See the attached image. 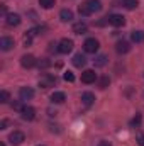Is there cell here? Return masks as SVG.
I'll use <instances>...</instances> for the list:
<instances>
[{
    "label": "cell",
    "mask_w": 144,
    "mask_h": 146,
    "mask_svg": "<svg viewBox=\"0 0 144 146\" xmlns=\"http://www.w3.org/2000/svg\"><path fill=\"white\" fill-rule=\"evenodd\" d=\"M56 83V76H53V75H44L41 80H39V87L41 88H49V87H53Z\"/></svg>",
    "instance_id": "obj_7"
},
{
    "label": "cell",
    "mask_w": 144,
    "mask_h": 146,
    "mask_svg": "<svg viewBox=\"0 0 144 146\" xmlns=\"http://www.w3.org/2000/svg\"><path fill=\"white\" fill-rule=\"evenodd\" d=\"M20 115H22V119H26V121H32V119L36 117V109L31 107V106H24L22 110H20Z\"/></svg>",
    "instance_id": "obj_8"
},
{
    "label": "cell",
    "mask_w": 144,
    "mask_h": 146,
    "mask_svg": "<svg viewBox=\"0 0 144 146\" xmlns=\"http://www.w3.org/2000/svg\"><path fill=\"white\" fill-rule=\"evenodd\" d=\"M136 141L139 146H144V133H136Z\"/></svg>",
    "instance_id": "obj_25"
},
{
    "label": "cell",
    "mask_w": 144,
    "mask_h": 146,
    "mask_svg": "<svg viewBox=\"0 0 144 146\" xmlns=\"http://www.w3.org/2000/svg\"><path fill=\"white\" fill-rule=\"evenodd\" d=\"M19 97H20V100H31L34 97V90L31 87H22L19 90Z\"/></svg>",
    "instance_id": "obj_11"
},
{
    "label": "cell",
    "mask_w": 144,
    "mask_h": 146,
    "mask_svg": "<svg viewBox=\"0 0 144 146\" xmlns=\"http://www.w3.org/2000/svg\"><path fill=\"white\" fill-rule=\"evenodd\" d=\"M95 80H97V73L93 72V70H85V72L81 73V82L83 83L88 85V83H93Z\"/></svg>",
    "instance_id": "obj_10"
},
{
    "label": "cell",
    "mask_w": 144,
    "mask_h": 146,
    "mask_svg": "<svg viewBox=\"0 0 144 146\" xmlns=\"http://www.w3.org/2000/svg\"><path fill=\"white\" fill-rule=\"evenodd\" d=\"M97 146H112V145H110L108 141H100V143H98Z\"/></svg>",
    "instance_id": "obj_31"
},
{
    "label": "cell",
    "mask_w": 144,
    "mask_h": 146,
    "mask_svg": "<svg viewBox=\"0 0 144 146\" xmlns=\"http://www.w3.org/2000/svg\"><path fill=\"white\" fill-rule=\"evenodd\" d=\"M0 102H2V104L9 102V92H7V90H2V92H0Z\"/></svg>",
    "instance_id": "obj_24"
},
{
    "label": "cell",
    "mask_w": 144,
    "mask_h": 146,
    "mask_svg": "<svg viewBox=\"0 0 144 146\" xmlns=\"http://www.w3.org/2000/svg\"><path fill=\"white\" fill-rule=\"evenodd\" d=\"M9 141L12 143V145H22L24 141H26V134L24 133H20V131H14V133H10V136H9Z\"/></svg>",
    "instance_id": "obj_5"
},
{
    "label": "cell",
    "mask_w": 144,
    "mask_h": 146,
    "mask_svg": "<svg viewBox=\"0 0 144 146\" xmlns=\"http://www.w3.org/2000/svg\"><path fill=\"white\" fill-rule=\"evenodd\" d=\"M93 63H95V66H105V63H107V56H105V54H98V56L93 60Z\"/></svg>",
    "instance_id": "obj_20"
},
{
    "label": "cell",
    "mask_w": 144,
    "mask_h": 146,
    "mask_svg": "<svg viewBox=\"0 0 144 146\" xmlns=\"http://www.w3.org/2000/svg\"><path fill=\"white\" fill-rule=\"evenodd\" d=\"M115 49H117V53L126 54V53H129V51H131V46H129V42H127V41H119Z\"/></svg>",
    "instance_id": "obj_14"
},
{
    "label": "cell",
    "mask_w": 144,
    "mask_h": 146,
    "mask_svg": "<svg viewBox=\"0 0 144 146\" xmlns=\"http://www.w3.org/2000/svg\"><path fill=\"white\" fill-rule=\"evenodd\" d=\"M73 33L75 34H85L87 33V24L85 22H75L73 24Z\"/></svg>",
    "instance_id": "obj_18"
},
{
    "label": "cell",
    "mask_w": 144,
    "mask_h": 146,
    "mask_svg": "<svg viewBox=\"0 0 144 146\" xmlns=\"http://www.w3.org/2000/svg\"><path fill=\"white\" fill-rule=\"evenodd\" d=\"M14 48V39L9 36H3L2 39H0V49L2 51H10Z\"/></svg>",
    "instance_id": "obj_12"
},
{
    "label": "cell",
    "mask_w": 144,
    "mask_h": 146,
    "mask_svg": "<svg viewBox=\"0 0 144 146\" xmlns=\"http://www.w3.org/2000/svg\"><path fill=\"white\" fill-rule=\"evenodd\" d=\"M108 83H110V78H108V76H102L100 82H98V87H100V88H107Z\"/></svg>",
    "instance_id": "obj_23"
},
{
    "label": "cell",
    "mask_w": 144,
    "mask_h": 146,
    "mask_svg": "<svg viewBox=\"0 0 144 146\" xmlns=\"http://www.w3.org/2000/svg\"><path fill=\"white\" fill-rule=\"evenodd\" d=\"M7 126H9V121H7V119H3V121L0 122V129H7Z\"/></svg>",
    "instance_id": "obj_30"
},
{
    "label": "cell",
    "mask_w": 144,
    "mask_h": 146,
    "mask_svg": "<svg viewBox=\"0 0 144 146\" xmlns=\"http://www.w3.org/2000/svg\"><path fill=\"white\" fill-rule=\"evenodd\" d=\"M37 146H44V145H37Z\"/></svg>",
    "instance_id": "obj_33"
},
{
    "label": "cell",
    "mask_w": 144,
    "mask_h": 146,
    "mask_svg": "<svg viewBox=\"0 0 144 146\" xmlns=\"http://www.w3.org/2000/svg\"><path fill=\"white\" fill-rule=\"evenodd\" d=\"M122 5H124L127 10H132V9H136V7L139 5V2H137V0H124Z\"/></svg>",
    "instance_id": "obj_21"
},
{
    "label": "cell",
    "mask_w": 144,
    "mask_h": 146,
    "mask_svg": "<svg viewBox=\"0 0 144 146\" xmlns=\"http://www.w3.org/2000/svg\"><path fill=\"white\" fill-rule=\"evenodd\" d=\"M98 48H100V42H98L95 37H88V39L83 42V49H85V53H92V54H95V53L98 51Z\"/></svg>",
    "instance_id": "obj_2"
},
{
    "label": "cell",
    "mask_w": 144,
    "mask_h": 146,
    "mask_svg": "<svg viewBox=\"0 0 144 146\" xmlns=\"http://www.w3.org/2000/svg\"><path fill=\"white\" fill-rule=\"evenodd\" d=\"M73 65H75L76 68H83V66L87 65V58H85L81 53H76V54L73 56Z\"/></svg>",
    "instance_id": "obj_13"
},
{
    "label": "cell",
    "mask_w": 144,
    "mask_h": 146,
    "mask_svg": "<svg viewBox=\"0 0 144 146\" xmlns=\"http://www.w3.org/2000/svg\"><path fill=\"white\" fill-rule=\"evenodd\" d=\"M20 65H22V68H34L37 65V61L32 54H24L20 58Z\"/></svg>",
    "instance_id": "obj_6"
},
{
    "label": "cell",
    "mask_w": 144,
    "mask_h": 146,
    "mask_svg": "<svg viewBox=\"0 0 144 146\" xmlns=\"http://www.w3.org/2000/svg\"><path fill=\"white\" fill-rule=\"evenodd\" d=\"M139 124H141V115L137 114V115H136V117H134V119L131 121V126H134V127H137Z\"/></svg>",
    "instance_id": "obj_28"
},
{
    "label": "cell",
    "mask_w": 144,
    "mask_h": 146,
    "mask_svg": "<svg viewBox=\"0 0 144 146\" xmlns=\"http://www.w3.org/2000/svg\"><path fill=\"white\" fill-rule=\"evenodd\" d=\"M73 41L71 39H68V37H65V39H61L59 41V44H58V51L61 53V54H68L70 51L73 49Z\"/></svg>",
    "instance_id": "obj_3"
},
{
    "label": "cell",
    "mask_w": 144,
    "mask_h": 146,
    "mask_svg": "<svg viewBox=\"0 0 144 146\" xmlns=\"http://www.w3.org/2000/svg\"><path fill=\"white\" fill-rule=\"evenodd\" d=\"M51 63H49V60H41V61H37V66L39 68H48Z\"/></svg>",
    "instance_id": "obj_27"
},
{
    "label": "cell",
    "mask_w": 144,
    "mask_h": 146,
    "mask_svg": "<svg viewBox=\"0 0 144 146\" xmlns=\"http://www.w3.org/2000/svg\"><path fill=\"white\" fill-rule=\"evenodd\" d=\"M54 3H56V0H39V5L42 9H51V7H54Z\"/></svg>",
    "instance_id": "obj_22"
},
{
    "label": "cell",
    "mask_w": 144,
    "mask_h": 146,
    "mask_svg": "<svg viewBox=\"0 0 144 146\" xmlns=\"http://www.w3.org/2000/svg\"><path fill=\"white\" fill-rule=\"evenodd\" d=\"M59 19H61L63 22H70V21H73V12L70 9H63V10L59 12Z\"/></svg>",
    "instance_id": "obj_17"
},
{
    "label": "cell",
    "mask_w": 144,
    "mask_h": 146,
    "mask_svg": "<svg viewBox=\"0 0 144 146\" xmlns=\"http://www.w3.org/2000/svg\"><path fill=\"white\" fill-rule=\"evenodd\" d=\"M12 107H14V109H15V110H19V112H20V110H22V107H24V106H20V102H14V104H12Z\"/></svg>",
    "instance_id": "obj_29"
},
{
    "label": "cell",
    "mask_w": 144,
    "mask_h": 146,
    "mask_svg": "<svg viewBox=\"0 0 144 146\" xmlns=\"http://www.w3.org/2000/svg\"><path fill=\"white\" fill-rule=\"evenodd\" d=\"M63 78H65L66 82H70V83H71V82H75V75H73L71 72H65V75H63Z\"/></svg>",
    "instance_id": "obj_26"
},
{
    "label": "cell",
    "mask_w": 144,
    "mask_h": 146,
    "mask_svg": "<svg viewBox=\"0 0 144 146\" xmlns=\"http://www.w3.org/2000/svg\"><path fill=\"white\" fill-rule=\"evenodd\" d=\"M131 39H132L134 42H143V41H144V33H143V31H132Z\"/></svg>",
    "instance_id": "obj_19"
},
{
    "label": "cell",
    "mask_w": 144,
    "mask_h": 146,
    "mask_svg": "<svg viewBox=\"0 0 144 146\" xmlns=\"http://www.w3.org/2000/svg\"><path fill=\"white\" fill-rule=\"evenodd\" d=\"M81 102H83L85 106H92V104L95 102V95H93L92 92H83V94H81Z\"/></svg>",
    "instance_id": "obj_16"
},
{
    "label": "cell",
    "mask_w": 144,
    "mask_h": 146,
    "mask_svg": "<svg viewBox=\"0 0 144 146\" xmlns=\"http://www.w3.org/2000/svg\"><path fill=\"white\" fill-rule=\"evenodd\" d=\"M65 100H66L65 92H54V94L51 95V102H53V104H63Z\"/></svg>",
    "instance_id": "obj_15"
},
{
    "label": "cell",
    "mask_w": 144,
    "mask_h": 146,
    "mask_svg": "<svg viewBox=\"0 0 144 146\" xmlns=\"http://www.w3.org/2000/svg\"><path fill=\"white\" fill-rule=\"evenodd\" d=\"M98 10H102V2L100 0H85L78 9L80 15H83V17H88V15H92Z\"/></svg>",
    "instance_id": "obj_1"
},
{
    "label": "cell",
    "mask_w": 144,
    "mask_h": 146,
    "mask_svg": "<svg viewBox=\"0 0 144 146\" xmlns=\"http://www.w3.org/2000/svg\"><path fill=\"white\" fill-rule=\"evenodd\" d=\"M5 22L9 27H17L20 24V15L19 14H7L5 15Z\"/></svg>",
    "instance_id": "obj_9"
},
{
    "label": "cell",
    "mask_w": 144,
    "mask_h": 146,
    "mask_svg": "<svg viewBox=\"0 0 144 146\" xmlns=\"http://www.w3.org/2000/svg\"><path fill=\"white\" fill-rule=\"evenodd\" d=\"M107 22L110 26H114V27H120V26L126 24V17L120 15V14H112V15L107 17Z\"/></svg>",
    "instance_id": "obj_4"
},
{
    "label": "cell",
    "mask_w": 144,
    "mask_h": 146,
    "mask_svg": "<svg viewBox=\"0 0 144 146\" xmlns=\"http://www.w3.org/2000/svg\"><path fill=\"white\" fill-rule=\"evenodd\" d=\"M0 146H5V145H3V143H2V145H0Z\"/></svg>",
    "instance_id": "obj_32"
}]
</instances>
